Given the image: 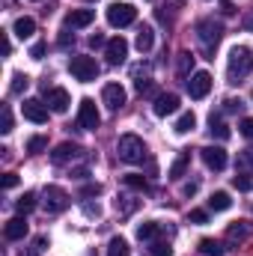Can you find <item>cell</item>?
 <instances>
[{"label":"cell","mask_w":253,"mask_h":256,"mask_svg":"<svg viewBox=\"0 0 253 256\" xmlns=\"http://www.w3.org/2000/svg\"><path fill=\"white\" fill-rule=\"evenodd\" d=\"M253 72V51L248 45H236L230 51V63H226V74H230V84H238L242 78H248Z\"/></svg>","instance_id":"6da1fadb"},{"label":"cell","mask_w":253,"mask_h":256,"mask_svg":"<svg viewBox=\"0 0 253 256\" xmlns=\"http://www.w3.org/2000/svg\"><path fill=\"white\" fill-rule=\"evenodd\" d=\"M116 152L126 164H143L146 158V143L137 137V134H122L120 143H116Z\"/></svg>","instance_id":"7a4b0ae2"},{"label":"cell","mask_w":253,"mask_h":256,"mask_svg":"<svg viewBox=\"0 0 253 256\" xmlns=\"http://www.w3.org/2000/svg\"><path fill=\"white\" fill-rule=\"evenodd\" d=\"M196 39H200V45L206 48V54H212L214 45L224 39V24L214 21V18H202V21L196 24Z\"/></svg>","instance_id":"3957f363"},{"label":"cell","mask_w":253,"mask_h":256,"mask_svg":"<svg viewBox=\"0 0 253 256\" xmlns=\"http://www.w3.org/2000/svg\"><path fill=\"white\" fill-rule=\"evenodd\" d=\"M68 72L74 74V80H80V84H90V80H96L98 78V63L92 60V57H84V54H78V57H72L68 60Z\"/></svg>","instance_id":"277c9868"},{"label":"cell","mask_w":253,"mask_h":256,"mask_svg":"<svg viewBox=\"0 0 253 256\" xmlns=\"http://www.w3.org/2000/svg\"><path fill=\"white\" fill-rule=\"evenodd\" d=\"M137 21V9L131 3H110L108 6V24L110 27H128Z\"/></svg>","instance_id":"5b68a950"},{"label":"cell","mask_w":253,"mask_h":256,"mask_svg":"<svg viewBox=\"0 0 253 256\" xmlns=\"http://www.w3.org/2000/svg\"><path fill=\"white\" fill-rule=\"evenodd\" d=\"M98 122H102V116H98L96 102H92V98H84V102L78 104V126L84 128V131H96Z\"/></svg>","instance_id":"8992f818"},{"label":"cell","mask_w":253,"mask_h":256,"mask_svg":"<svg viewBox=\"0 0 253 256\" xmlns=\"http://www.w3.org/2000/svg\"><path fill=\"white\" fill-rule=\"evenodd\" d=\"M185 84H188V96L190 98H206L208 90H212V74H208V72H194Z\"/></svg>","instance_id":"52a82bcc"},{"label":"cell","mask_w":253,"mask_h":256,"mask_svg":"<svg viewBox=\"0 0 253 256\" xmlns=\"http://www.w3.org/2000/svg\"><path fill=\"white\" fill-rule=\"evenodd\" d=\"M21 114H24V120L36 122V126H45L48 122V104H42L39 98H27L21 104Z\"/></svg>","instance_id":"ba28073f"},{"label":"cell","mask_w":253,"mask_h":256,"mask_svg":"<svg viewBox=\"0 0 253 256\" xmlns=\"http://www.w3.org/2000/svg\"><path fill=\"white\" fill-rule=\"evenodd\" d=\"M200 155H202L206 167L214 170V173H220V170L226 167V152H224V146H206V149H200Z\"/></svg>","instance_id":"9c48e42d"},{"label":"cell","mask_w":253,"mask_h":256,"mask_svg":"<svg viewBox=\"0 0 253 256\" xmlns=\"http://www.w3.org/2000/svg\"><path fill=\"white\" fill-rule=\"evenodd\" d=\"M126 90H122V84H104V90H102V102L110 108V110H120L122 104H126Z\"/></svg>","instance_id":"30bf717a"},{"label":"cell","mask_w":253,"mask_h":256,"mask_svg":"<svg viewBox=\"0 0 253 256\" xmlns=\"http://www.w3.org/2000/svg\"><path fill=\"white\" fill-rule=\"evenodd\" d=\"M104 57H108V63H110V66L126 63V57H128V42L122 39V36L110 39V42L104 45Z\"/></svg>","instance_id":"8fae6325"},{"label":"cell","mask_w":253,"mask_h":256,"mask_svg":"<svg viewBox=\"0 0 253 256\" xmlns=\"http://www.w3.org/2000/svg\"><path fill=\"white\" fill-rule=\"evenodd\" d=\"M45 104H48L54 114H66V110H68V104H72V98H68V92L60 90V86H54V90H48V86H45Z\"/></svg>","instance_id":"7c38bea8"},{"label":"cell","mask_w":253,"mask_h":256,"mask_svg":"<svg viewBox=\"0 0 253 256\" xmlns=\"http://www.w3.org/2000/svg\"><path fill=\"white\" fill-rule=\"evenodd\" d=\"M152 110H155V116H170V114H176V110H179V96H176V92H161V96H155Z\"/></svg>","instance_id":"4fadbf2b"},{"label":"cell","mask_w":253,"mask_h":256,"mask_svg":"<svg viewBox=\"0 0 253 256\" xmlns=\"http://www.w3.org/2000/svg\"><path fill=\"white\" fill-rule=\"evenodd\" d=\"M66 206H68V194L57 185H48L45 188V208L48 212H63Z\"/></svg>","instance_id":"5bb4252c"},{"label":"cell","mask_w":253,"mask_h":256,"mask_svg":"<svg viewBox=\"0 0 253 256\" xmlns=\"http://www.w3.org/2000/svg\"><path fill=\"white\" fill-rule=\"evenodd\" d=\"M27 230H30V226H27V220L18 214V218H9V220H6V226H3V236H6L9 242H21V238L27 236Z\"/></svg>","instance_id":"9a60e30c"},{"label":"cell","mask_w":253,"mask_h":256,"mask_svg":"<svg viewBox=\"0 0 253 256\" xmlns=\"http://www.w3.org/2000/svg\"><path fill=\"white\" fill-rule=\"evenodd\" d=\"M92 18H96L92 9H72V12L66 15V27H72V30H78V27H90Z\"/></svg>","instance_id":"2e32d148"},{"label":"cell","mask_w":253,"mask_h":256,"mask_svg":"<svg viewBox=\"0 0 253 256\" xmlns=\"http://www.w3.org/2000/svg\"><path fill=\"white\" fill-rule=\"evenodd\" d=\"M250 236H253V224H248V220H236V224L226 230V242H230V244H236V242L242 244V242L250 238Z\"/></svg>","instance_id":"e0dca14e"},{"label":"cell","mask_w":253,"mask_h":256,"mask_svg":"<svg viewBox=\"0 0 253 256\" xmlns=\"http://www.w3.org/2000/svg\"><path fill=\"white\" fill-rule=\"evenodd\" d=\"M80 155V146L78 143H60L54 152H51V161L54 164H66V161H72V158H78Z\"/></svg>","instance_id":"ac0fdd59"},{"label":"cell","mask_w":253,"mask_h":256,"mask_svg":"<svg viewBox=\"0 0 253 256\" xmlns=\"http://www.w3.org/2000/svg\"><path fill=\"white\" fill-rule=\"evenodd\" d=\"M161 232H164V226H161L158 220H146V224L137 226V238H140V242H155Z\"/></svg>","instance_id":"d6986e66"},{"label":"cell","mask_w":253,"mask_h":256,"mask_svg":"<svg viewBox=\"0 0 253 256\" xmlns=\"http://www.w3.org/2000/svg\"><path fill=\"white\" fill-rule=\"evenodd\" d=\"M188 164H190V152H179V158L173 161V167H170V173H167V176H170L173 182H179V179L185 176V170H188Z\"/></svg>","instance_id":"ffe728a7"},{"label":"cell","mask_w":253,"mask_h":256,"mask_svg":"<svg viewBox=\"0 0 253 256\" xmlns=\"http://www.w3.org/2000/svg\"><path fill=\"white\" fill-rule=\"evenodd\" d=\"M33 33H36V21H33L30 15H21V18L15 21V36H18V39H30Z\"/></svg>","instance_id":"44dd1931"},{"label":"cell","mask_w":253,"mask_h":256,"mask_svg":"<svg viewBox=\"0 0 253 256\" xmlns=\"http://www.w3.org/2000/svg\"><path fill=\"white\" fill-rule=\"evenodd\" d=\"M137 51L140 54H146V51H152V45H155V33H152V27H140V33H137Z\"/></svg>","instance_id":"7402d4cb"},{"label":"cell","mask_w":253,"mask_h":256,"mask_svg":"<svg viewBox=\"0 0 253 256\" xmlns=\"http://www.w3.org/2000/svg\"><path fill=\"white\" fill-rule=\"evenodd\" d=\"M230 206H232V200H230V194L226 191L212 194V200H208V208H212V212H226Z\"/></svg>","instance_id":"603a6c76"},{"label":"cell","mask_w":253,"mask_h":256,"mask_svg":"<svg viewBox=\"0 0 253 256\" xmlns=\"http://www.w3.org/2000/svg\"><path fill=\"white\" fill-rule=\"evenodd\" d=\"M250 173H253V155L242 152L238 161H236V176H250Z\"/></svg>","instance_id":"cb8c5ba5"},{"label":"cell","mask_w":253,"mask_h":256,"mask_svg":"<svg viewBox=\"0 0 253 256\" xmlns=\"http://www.w3.org/2000/svg\"><path fill=\"white\" fill-rule=\"evenodd\" d=\"M108 256H131V248H128L126 238H110V244H108Z\"/></svg>","instance_id":"d4e9b609"},{"label":"cell","mask_w":253,"mask_h":256,"mask_svg":"<svg viewBox=\"0 0 253 256\" xmlns=\"http://www.w3.org/2000/svg\"><path fill=\"white\" fill-rule=\"evenodd\" d=\"M194 126H196V116H194V114H182V116H179V120H176V126H173V131H176V134H188V131H194Z\"/></svg>","instance_id":"484cf974"},{"label":"cell","mask_w":253,"mask_h":256,"mask_svg":"<svg viewBox=\"0 0 253 256\" xmlns=\"http://www.w3.org/2000/svg\"><path fill=\"white\" fill-rule=\"evenodd\" d=\"M176 68H179V74H182V78H190V72H194V54H190V51H182Z\"/></svg>","instance_id":"4316f807"},{"label":"cell","mask_w":253,"mask_h":256,"mask_svg":"<svg viewBox=\"0 0 253 256\" xmlns=\"http://www.w3.org/2000/svg\"><path fill=\"white\" fill-rule=\"evenodd\" d=\"M208 131H212V137H218V140H226V137H230V128L224 126L214 114H212V120H208Z\"/></svg>","instance_id":"83f0119b"},{"label":"cell","mask_w":253,"mask_h":256,"mask_svg":"<svg viewBox=\"0 0 253 256\" xmlns=\"http://www.w3.org/2000/svg\"><path fill=\"white\" fill-rule=\"evenodd\" d=\"M200 254L220 256V254H224V248H220V242H214V238H202V242H200Z\"/></svg>","instance_id":"f1b7e54d"},{"label":"cell","mask_w":253,"mask_h":256,"mask_svg":"<svg viewBox=\"0 0 253 256\" xmlns=\"http://www.w3.org/2000/svg\"><path fill=\"white\" fill-rule=\"evenodd\" d=\"M15 208H18V212H21V214H27V212H33V208H36V194H24V196H21V200H18V202H15Z\"/></svg>","instance_id":"f546056e"},{"label":"cell","mask_w":253,"mask_h":256,"mask_svg":"<svg viewBox=\"0 0 253 256\" xmlns=\"http://www.w3.org/2000/svg\"><path fill=\"white\" fill-rule=\"evenodd\" d=\"M126 185H128V188H134V191H149V182H146L140 173H128V176H126Z\"/></svg>","instance_id":"4dcf8cb0"},{"label":"cell","mask_w":253,"mask_h":256,"mask_svg":"<svg viewBox=\"0 0 253 256\" xmlns=\"http://www.w3.org/2000/svg\"><path fill=\"white\" fill-rule=\"evenodd\" d=\"M27 84H30V78L18 72V74H12V86H9V92H12V96H18V92H24V90H27Z\"/></svg>","instance_id":"1f68e13d"},{"label":"cell","mask_w":253,"mask_h":256,"mask_svg":"<svg viewBox=\"0 0 253 256\" xmlns=\"http://www.w3.org/2000/svg\"><path fill=\"white\" fill-rule=\"evenodd\" d=\"M45 146H48V137H30V140H27V152H30V155H39Z\"/></svg>","instance_id":"d6a6232c"},{"label":"cell","mask_w":253,"mask_h":256,"mask_svg":"<svg viewBox=\"0 0 253 256\" xmlns=\"http://www.w3.org/2000/svg\"><path fill=\"white\" fill-rule=\"evenodd\" d=\"M0 131L3 134L12 131V110H9V104H3V110H0Z\"/></svg>","instance_id":"836d02e7"},{"label":"cell","mask_w":253,"mask_h":256,"mask_svg":"<svg viewBox=\"0 0 253 256\" xmlns=\"http://www.w3.org/2000/svg\"><path fill=\"white\" fill-rule=\"evenodd\" d=\"M45 244H48V238H45V236H39V238H36V244H33L30 250H21L18 256H39L42 250H45Z\"/></svg>","instance_id":"e575fe53"},{"label":"cell","mask_w":253,"mask_h":256,"mask_svg":"<svg viewBox=\"0 0 253 256\" xmlns=\"http://www.w3.org/2000/svg\"><path fill=\"white\" fill-rule=\"evenodd\" d=\"M137 208V202H131V196H120L116 200V212H122V214H131Z\"/></svg>","instance_id":"d590c367"},{"label":"cell","mask_w":253,"mask_h":256,"mask_svg":"<svg viewBox=\"0 0 253 256\" xmlns=\"http://www.w3.org/2000/svg\"><path fill=\"white\" fill-rule=\"evenodd\" d=\"M152 254L155 256H173V248L167 242H152Z\"/></svg>","instance_id":"8d00e7d4"},{"label":"cell","mask_w":253,"mask_h":256,"mask_svg":"<svg viewBox=\"0 0 253 256\" xmlns=\"http://www.w3.org/2000/svg\"><path fill=\"white\" fill-rule=\"evenodd\" d=\"M45 51H48V45H45V42H36V45L30 48V57H33V60H42Z\"/></svg>","instance_id":"74e56055"},{"label":"cell","mask_w":253,"mask_h":256,"mask_svg":"<svg viewBox=\"0 0 253 256\" xmlns=\"http://www.w3.org/2000/svg\"><path fill=\"white\" fill-rule=\"evenodd\" d=\"M84 214H86V218H98V214H102L98 202H90V200H86V202H84Z\"/></svg>","instance_id":"f35d334b"},{"label":"cell","mask_w":253,"mask_h":256,"mask_svg":"<svg viewBox=\"0 0 253 256\" xmlns=\"http://www.w3.org/2000/svg\"><path fill=\"white\" fill-rule=\"evenodd\" d=\"M242 134H244V137H248V140H253V116H248V120H242Z\"/></svg>","instance_id":"ab89813d"},{"label":"cell","mask_w":253,"mask_h":256,"mask_svg":"<svg viewBox=\"0 0 253 256\" xmlns=\"http://www.w3.org/2000/svg\"><path fill=\"white\" fill-rule=\"evenodd\" d=\"M232 185H236L238 191H250V179H248V176H236V179H232Z\"/></svg>","instance_id":"60d3db41"},{"label":"cell","mask_w":253,"mask_h":256,"mask_svg":"<svg viewBox=\"0 0 253 256\" xmlns=\"http://www.w3.org/2000/svg\"><path fill=\"white\" fill-rule=\"evenodd\" d=\"M188 218H190V220H194V224H206V220H208V214H206L202 208H194V212H190Z\"/></svg>","instance_id":"b9f144b4"},{"label":"cell","mask_w":253,"mask_h":256,"mask_svg":"<svg viewBox=\"0 0 253 256\" xmlns=\"http://www.w3.org/2000/svg\"><path fill=\"white\" fill-rule=\"evenodd\" d=\"M224 104H226V108H224L226 114H236V110H242V98H238V102H236V98H226Z\"/></svg>","instance_id":"7bdbcfd3"},{"label":"cell","mask_w":253,"mask_h":256,"mask_svg":"<svg viewBox=\"0 0 253 256\" xmlns=\"http://www.w3.org/2000/svg\"><path fill=\"white\" fill-rule=\"evenodd\" d=\"M102 45H108L104 36H102V33H92V36H90V48H102Z\"/></svg>","instance_id":"ee69618b"},{"label":"cell","mask_w":253,"mask_h":256,"mask_svg":"<svg viewBox=\"0 0 253 256\" xmlns=\"http://www.w3.org/2000/svg\"><path fill=\"white\" fill-rule=\"evenodd\" d=\"M15 185H18V176L15 173H6L3 176V188H15Z\"/></svg>","instance_id":"f6af8a7d"},{"label":"cell","mask_w":253,"mask_h":256,"mask_svg":"<svg viewBox=\"0 0 253 256\" xmlns=\"http://www.w3.org/2000/svg\"><path fill=\"white\" fill-rule=\"evenodd\" d=\"M3 54H6V57L12 54V39H9V33H3Z\"/></svg>","instance_id":"bcb514c9"},{"label":"cell","mask_w":253,"mask_h":256,"mask_svg":"<svg viewBox=\"0 0 253 256\" xmlns=\"http://www.w3.org/2000/svg\"><path fill=\"white\" fill-rule=\"evenodd\" d=\"M98 191H102L98 185H86V188H84V194H86V196H92V194H98Z\"/></svg>","instance_id":"7dc6e473"},{"label":"cell","mask_w":253,"mask_h":256,"mask_svg":"<svg viewBox=\"0 0 253 256\" xmlns=\"http://www.w3.org/2000/svg\"><path fill=\"white\" fill-rule=\"evenodd\" d=\"M185 194H188V196L190 194H196V182H188V185H185Z\"/></svg>","instance_id":"c3c4849f"},{"label":"cell","mask_w":253,"mask_h":256,"mask_svg":"<svg viewBox=\"0 0 253 256\" xmlns=\"http://www.w3.org/2000/svg\"><path fill=\"white\" fill-rule=\"evenodd\" d=\"M244 27H248V30H253V12L248 15V18H244Z\"/></svg>","instance_id":"681fc988"},{"label":"cell","mask_w":253,"mask_h":256,"mask_svg":"<svg viewBox=\"0 0 253 256\" xmlns=\"http://www.w3.org/2000/svg\"><path fill=\"white\" fill-rule=\"evenodd\" d=\"M90 3H96V0H90Z\"/></svg>","instance_id":"f907efd6"}]
</instances>
